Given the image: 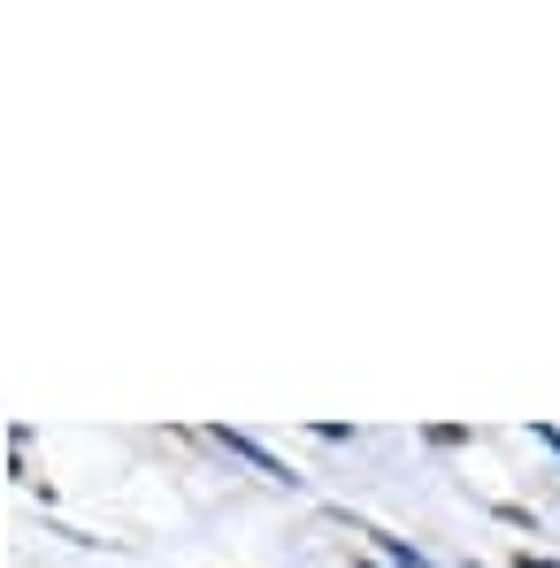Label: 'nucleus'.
I'll return each instance as SVG.
<instances>
[{
	"label": "nucleus",
	"mask_w": 560,
	"mask_h": 568,
	"mask_svg": "<svg viewBox=\"0 0 560 568\" xmlns=\"http://www.w3.org/2000/svg\"><path fill=\"white\" fill-rule=\"evenodd\" d=\"M538 438H546V446H553V454H560V430H538Z\"/></svg>",
	"instance_id": "4"
},
{
	"label": "nucleus",
	"mask_w": 560,
	"mask_h": 568,
	"mask_svg": "<svg viewBox=\"0 0 560 568\" xmlns=\"http://www.w3.org/2000/svg\"><path fill=\"white\" fill-rule=\"evenodd\" d=\"M215 446H231L238 462H254V469H262V476H277V484H299V476L284 469V462H277V454H269V446H254L246 430H215Z\"/></svg>",
	"instance_id": "1"
},
{
	"label": "nucleus",
	"mask_w": 560,
	"mask_h": 568,
	"mask_svg": "<svg viewBox=\"0 0 560 568\" xmlns=\"http://www.w3.org/2000/svg\"><path fill=\"white\" fill-rule=\"evenodd\" d=\"M522 568H560V561H538V554H522Z\"/></svg>",
	"instance_id": "3"
},
{
	"label": "nucleus",
	"mask_w": 560,
	"mask_h": 568,
	"mask_svg": "<svg viewBox=\"0 0 560 568\" xmlns=\"http://www.w3.org/2000/svg\"><path fill=\"white\" fill-rule=\"evenodd\" d=\"M376 546H384V554H391V561H399V568H422V554H415V546H399L391 530H376Z\"/></svg>",
	"instance_id": "2"
}]
</instances>
